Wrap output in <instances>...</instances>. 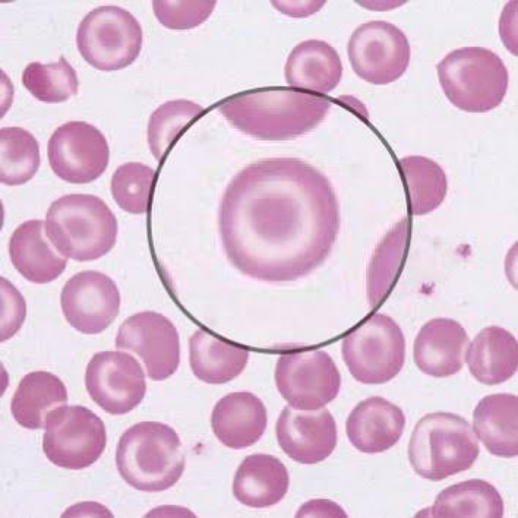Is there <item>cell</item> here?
Masks as SVG:
<instances>
[{
	"instance_id": "obj_24",
	"label": "cell",
	"mask_w": 518,
	"mask_h": 518,
	"mask_svg": "<svg viewBox=\"0 0 518 518\" xmlns=\"http://www.w3.org/2000/svg\"><path fill=\"white\" fill-rule=\"evenodd\" d=\"M189 360L194 374L210 384L227 382L244 369L249 353L200 328L189 339Z\"/></svg>"
},
{
	"instance_id": "obj_13",
	"label": "cell",
	"mask_w": 518,
	"mask_h": 518,
	"mask_svg": "<svg viewBox=\"0 0 518 518\" xmlns=\"http://www.w3.org/2000/svg\"><path fill=\"white\" fill-rule=\"evenodd\" d=\"M60 301L63 313L72 327L83 334H95L107 328L117 316L120 297L110 277L88 270L67 281Z\"/></svg>"
},
{
	"instance_id": "obj_1",
	"label": "cell",
	"mask_w": 518,
	"mask_h": 518,
	"mask_svg": "<svg viewBox=\"0 0 518 518\" xmlns=\"http://www.w3.org/2000/svg\"><path fill=\"white\" fill-rule=\"evenodd\" d=\"M117 469L125 482L147 492L165 490L181 477L185 466L179 436L168 425L141 421L120 437L116 451Z\"/></svg>"
},
{
	"instance_id": "obj_31",
	"label": "cell",
	"mask_w": 518,
	"mask_h": 518,
	"mask_svg": "<svg viewBox=\"0 0 518 518\" xmlns=\"http://www.w3.org/2000/svg\"><path fill=\"white\" fill-rule=\"evenodd\" d=\"M3 280L5 308L4 316L1 317V342L17 333L22 326L26 314V304L22 294L11 282L6 279Z\"/></svg>"
},
{
	"instance_id": "obj_16",
	"label": "cell",
	"mask_w": 518,
	"mask_h": 518,
	"mask_svg": "<svg viewBox=\"0 0 518 518\" xmlns=\"http://www.w3.org/2000/svg\"><path fill=\"white\" fill-rule=\"evenodd\" d=\"M406 418L402 410L385 399L372 396L359 402L346 422L348 439L366 453L382 452L400 440Z\"/></svg>"
},
{
	"instance_id": "obj_29",
	"label": "cell",
	"mask_w": 518,
	"mask_h": 518,
	"mask_svg": "<svg viewBox=\"0 0 518 518\" xmlns=\"http://www.w3.org/2000/svg\"><path fill=\"white\" fill-rule=\"evenodd\" d=\"M155 171L149 166L137 162L125 163L114 171L111 191L118 205L133 214L147 211Z\"/></svg>"
},
{
	"instance_id": "obj_28",
	"label": "cell",
	"mask_w": 518,
	"mask_h": 518,
	"mask_svg": "<svg viewBox=\"0 0 518 518\" xmlns=\"http://www.w3.org/2000/svg\"><path fill=\"white\" fill-rule=\"evenodd\" d=\"M203 108L186 99L168 101L151 115L147 128L150 151L160 161L175 138L188 124L197 118Z\"/></svg>"
},
{
	"instance_id": "obj_22",
	"label": "cell",
	"mask_w": 518,
	"mask_h": 518,
	"mask_svg": "<svg viewBox=\"0 0 518 518\" xmlns=\"http://www.w3.org/2000/svg\"><path fill=\"white\" fill-rule=\"evenodd\" d=\"M504 502L489 482L472 479L452 485L441 491L434 504L417 514L421 517L501 518Z\"/></svg>"
},
{
	"instance_id": "obj_23",
	"label": "cell",
	"mask_w": 518,
	"mask_h": 518,
	"mask_svg": "<svg viewBox=\"0 0 518 518\" xmlns=\"http://www.w3.org/2000/svg\"><path fill=\"white\" fill-rule=\"evenodd\" d=\"M67 401V388L59 377L47 371H33L20 380L10 408L19 424L36 429L45 427L48 415Z\"/></svg>"
},
{
	"instance_id": "obj_11",
	"label": "cell",
	"mask_w": 518,
	"mask_h": 518,
	"mask_svg": "<svg viewBox=\"0 0 518 518\" xmlns=\"http://www.w3.org/2000/svg\"><path fill=\"white\" fill-rule=\"evenodd\" d=\"M85 383L91 399L112 415L134 409L146 390L140 364L133 356L120 351L95 353L87 366Z\"/></svg>"
},
{
	"instance_id": "obj_5",
	"label": "cell",
	"mask_w": 518,
	"mask_h": 518,
	"mask_svg": "<svg viewBox=\"0 0 518 518\" xmlns=\"http://www.w3.org/2000/svg\"><path fill=\"white\" fill-rule=\"evenodd\" d=\"M77 49L94 68L109 71L122 69L138 57L143 32L137 19L116 6H102L89 12L79 23Z\"/></svg>"
},
{
	"instance_id": "obj_25",
	"label": "cell",
	"mask_w": 518,
	"mask_h": 518,
	"mask_svg": "<svg viewBox=\"0 0 518 518\" xmlns=\"http://www.w3.org/2000/svg\"><path fill=\"white\" fill-rule=\"evenodd\" d=\"M296 68L299 87L322 95L337 87L342 74V63L337 51L320 40H308L299 46Z\"/></svg>"
},
{
	"instance_id": "obj_2",
	"label": "cell",
	"mask_w": 518,
	"mask_h": 518,
	"mask_svg": "<svg viewBox=\"0 0 518 518\" xmlns=\"http://www.w3.org/2000/svg\"><path fill=\"white\" fill-rule=\"evenodd\" d=\"M45 229L64 256L84 262L97 260L114 246L118 233L115 215L100 197L71 194L54 201L46 216Z\"/></svg>"
},
{
	"instance_id": "obj_32",
	"label": "cell",
	"mask_w": 518,
	"mask_h": 518,
	"mask_svg": "<svg viewBox=\"0 0 518 518\" xmlns=\"http://www.w3.org/2000/svg\"><path fill=\"white\" fill-rule=\"evenodd\" d=\"M297 514L313 515L327 514L329 516L347 517L346 513L337 504L327 499H314L305 503Z\"/></svg>"
},
{
	"instance_id": "obj_18",
	"label": "cell",
	"mask_w": 518,
	"mask_h": 518,
	"mask_svg": "<svg viewBox=\"0 0 518 518\" xmlns=\"http://www.w3.org/2000/svg\"><path fill=\"white\" fill-rule=\"evenodd\" d=\"M41 220L21 224L12 233L9 253L15 269L30 282L43 284L57 279L65 270L67 259L47 237Z\"/></svg>"
},
{
	"instance_id": "obj_17",
	"label": "cell",
	"mask_w": 518,
	"mask_h": 518,
	"mask_svg": "<svg viewBox=\"0 0 518 518\" xmlns=\"http://www.w3.org/2000/svg\"><path fill=\"white\" fill-rule=\"evenodd\" d=\"M266 407L257 397L248 392L229 394L215 405L211 413L213 433L225 446L234 449L257 442L267 427Z\"/></svg>"
},
{
	"instance_id": "obj_7",
	"label": "cell",
	"mask_w": 518,
	"mask_h": 518,
	"mask_svg": "<svg viewBox=\"0 0 518 518\" xmlns=\"http://www.w3.org/2000/svg\"><path fill=\"white\" fill-rule=\"evenodd\" d=\"M42 448L47 458L60 467L78 470L91 466L107 441L102 420L80 405H65L47 416Z\"/></svg>"
},
{
	"instance_id": "obj_26",
	"label": "cell",
	"mask_w": 518,
	"mask_h": 518,
	"mask_svg": "<svg viewBox=\"0 0 518 518\" xmlns=\"http://www.w3.org/2000/svg\"><path fill=\"white\" fill-rule=\"evenodd\" d=\"M1 183L18 186L31 179L40 165L39 144L28 131L5 127L0 131Z\"/></svg>"
},
{
	"instance_id": "obj_4",
	"label": "cell",
	"mask_w": 518,
	"mask_h": 518,
	"mask_svg": "<svg viewBox=\"0 0 518 518\" xmlns=\"http://www.w3.org/2000/svg\"><path fill=\"white\" fill-rule=\"evenodd\" d=\"M436 69L446 97L463 111L488 112L498 107L506 94L508 70L501 58L489 49H455L439 62Z\"/></svg>"
},
{
	"instance_id": "obj_21",
	"label": "cell",
	"mask_w": 518,
	"mask_h": 518,
	"mask_svg": "<svg viewBox=\"0 0 518 518\" xmlns=\"http://www.w3.org/2000/svg\"><path fill=\"white\" fill-rule=\"evenodd\" d=\"M468 348L466 359L471 375L486 385L502 383L516 372L518 363L516 339L498 326L484 328Z\"/></svg>"
},
{
	"instance_id": "obj_3",
	"label": "cell",
	"mask_w": 518,
	"mask_h": 518,
	"mask_svg": "<svg viewBox=\"0 0 518 518\" xmlns=\"http://www.w3.org/2000/svg\"><path fill=\"white\" fill-rule=\"evenodd\" d=\"M479 452L470 423L458 415L445 412L422 417L408 446L409 459L415 472L433 481L470 468Z\"/></svg>"
},
{
	"instance_id": "obj_20",
	"label": "cell",
	"mask_w": 518,
	"mask_h": 518,
	"mask_svg": "<svg viewBox=\"0 0 518 518\" xmlns=\"http://www.w3.org/2000/svg\"><path fill=\"white\" fill-rule=\"evenodd\" d=\"M518 400L516 396L488 395L473 412L474 433L492 455L505 458L518 454Z\"/></svg>"
},
{
	"instance_id": "obj_9",
	"label": "cell",
	"mask_w": 518,
	"mask_h": 518,
	"mask_svg": "<svg viewBox=\"0 0 518 518\" xmlns=\"http://www.w3.org/2000/svg\"><path fill=\"white\" fill-rule=\"evenodd\" d=\"M348 54L356 74L366 81L385 84L399 79L407 70L411 56L406 35L384 21H369L352 33Z\"/></svg>"
},
{
	"instance_id": "obj_12",
	"label": "cell",
	"mask_w": 518,
	"mask_h": 518,
	"mask_svg": "<svg viewBox=\"0 0 518 518\" xmlns=\"http://www.w3.org/2000/svg\"><path fill=\"white\" fill-rule=\"evenodd\" d=\"M115 346L138 355L154 380L169 377L179 365L177 329L167 318L154 311L139 312L125 319L118 329Z\"/></svg>"
},
{
	"instance_id": "obj_10",
	"label": "cell",
	"mask_w": 518,
	"mask_h": 518,
	"mask_svg": "<svg viewBox=\"0 0 518 518\" xmlns=\"http://www.w3.org/2000/svg\"><path fill=\"white\" fill-rule=\"evenodd\" d=\"M47 149L53 172L72 184L95 181L109 162V149L104 135L84 121H71L59 126L49 140Z\"/></svg>"
},
{
	"instance_id": "obj_6",
	"label": "cell",
	"mask_w": 518,
	"mask_h": 518,
	"mask_svg": "<svg viewBox=\"0 0 518 518\" xmlns=\"http://www.w3.org/2000/svg\"><path fill=\"white\" fill-rule=\"evenodd\" d=\"M341 353L356 380L365 384L383 383L395 377L403 368L405 337L393 319L375 314L343 337Z\"/></svg>"
},
{
	"instance_id": "obj_14",
	"label": "cell",
	"mask_w": 518,
	"mask_h": 518,
	"mask_svg": "<svg viewBox=\"0 0 518 518\" xmlns=\"http://www.w3.org/2000/svg\"><path fill=\"white\" fill-rule=\"evenodd\" d=\"M276 436L283 451L293 460L305 464L324 460L337 444V428L329 411L300 410L288 405L276 423Z\"/></svg>"
},
{
	"instance_id": "obj_8",
	"label": "cell",
	"mask_w": 518,
	"mask_h": 518,
	"mask_svg": "<svg viewBox=\"0 0 518 518\" xmlns=\"http://www.w3.org/2000/svg\"><path fill=\"white\" fill-rule=\"evenodd\" d=\"M275 379L282 397L293 409L316 410L338 395L341 377L326 352L315 349L289 351L277 362Z\"/></svg>"
},
{
	"instance_id": "obj_15",
	"label": "cell",
	"mask_w": 518,
	"mask_h": 518,
	"mask_svg": "<svg viewBox=\"0 0 518 518\" xmlns=\"http://www.w3.org/2000/svg\"><path fill=\"white\" fill-rule=\"evenodd\" d=\"M468 345V336L459 323L449 318L433 319L422 326L415 339L414 362L428 375L449 376L462 368Z\"/></svg>"
},
{
	"instance_id": "obj_19",
	"label": "cell",
	"mask_w": 518,
	"mask_h": 518,
	"mask_svg": "<svg viewBox=\"0 0 518 518\" xmlns=\"http://www.w3.org/2000/svg\"><path fill=\"white\" fill-rule=\"evenodd\" d=\"M288 471L277 458L268 454L247 456L237 469L233 493L241 503L253 508H265L280 502L287 492Z\"/></svg>"
},
{
	"instance_id": "obj_30",
	"label": "cell",
	"mask_w": 518,
	"mask_h": 518,
	"mask_svg": "<svg viewBox=\"0 0 518 518\" xmlns=\"http://www.w3.org/2000/svg\"><path fill=\"white\" fill-rule=\"evenodd\" d=\"M214 6L212 1H152L158 21L171 29H188L199 25L209 17Z\"/></svg>"
},
{
	"instance_id": "obj_27",
	"label": "cell",
	"mask_w": 518,
	"mask_h": 518,
	"mask_svg": "<svg viewBox=\"0 0 518 518\" xmlns=\"http://www.w3.org/2000/svg\"><path fill=\"white\" fill-rule=\"evenodd\" d=\"M22 82L34 97L47 103L65 101L78 91L76 72L63 55L57 62L29 63L23 71Z\"/></svg>"
}]
</instances>
